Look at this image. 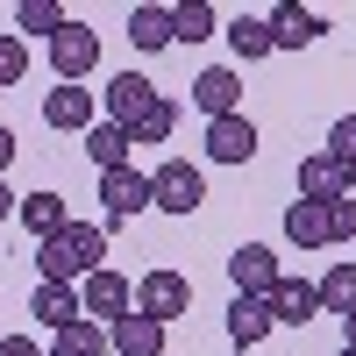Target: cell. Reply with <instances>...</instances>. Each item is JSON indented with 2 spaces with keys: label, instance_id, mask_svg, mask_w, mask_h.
Here are the masks:
<instances>
[{
  "label": "cell",
  "instance_id": "obj_2",
  "mask_svg": "<svg viewBox=\"0 0 356 356\" xmlns=\"http://www.w3.org/2000/svg\"><path fill=\"white\" fill-rule=\"evenodd\" d=\"M193 307V278L186 271H171V264H157V271H143V285H136V314H150V321H171Z\"/></svg>",
  "mask_w": 356,
  "mask_h": 356
},
{
  "label": "cell",
  "instance_id": "obj_37",
  "mask_svg": "<svg viewBox=\"0 0 356 356\" xmlns=\"http://www.w3.org/2000/svg\"><path fill=\"white\" fill-rule=\"evenodd\" d=\"M342 356H356V349H349V342H342Z\"/></svg>",
  "mask_w": 356,
  "mask_h": 356
},
{
  "label": "cell",
  "instance_id": "obj_8",
  "mask_svg": "<svg viewBox=\"0 0 356 356\" xmlns=\"http://www.w3.org/2000/svg\"><path fill=\"white\" fill-rule=\"evenodd\" d=\"M193 107L207 114V122H221V114H243V79H235L228 65H207L193 79Z\"/></svg>",
  "mask_w": 356,
  "mask_h": 356
},
{
  "label": "cell",
  "instance_id": "obj_30",
  "mask_svg": "<svg viewBox=\"0 0 356 356\" xmlns=\"http://www.w3.org/2000/svg\"><path fill=\"white\" fill-rule=\"evenodd\" d=\"M328 157H335V164H342V171H349V164H356V114H342V122H335V129H328Z\"/></svg>",
  "mask_w": 356,
  "mask_h": 356
},
{
  "label": "cell",
  "instance_id": "obj_4",
  "mask_svg": "<svg viewBox=\"0 0 356 356\" xmlns=\"http://www.w3.org/2000/svg\"><path fill=\"white\" fill-rule=\"evenodd\" d=\"M50 65H57V79H65V86H79L86 72L100 65V36H93L86 22H65V29L50 36Z\"/></svg>",
  "mask_w": 356,
  "mask_h": 356
},
{
  "label": "cell",
  "instance_id": "obj_12",
  "mask_svg": "<svg viewBox=\"0 0 356 356\" xmlns=\"http://www.w3.org/2000/svg\"><path fill=\"white\" fill-rule=\"evenodd\" d=\"M150 107H157V86L143 79V72H122V79L107 86V122L136 129V122H143V114H150Z\"/></svg>",
  "mask_w": 356,
  "mask_h": 356
},
{
  "label": "cell",
  "instance_id": "obj_27",
  "mask_svg": "<svg viewBox=\"0 0 356 356\" xmlns=\"http://www.w3.org/2000/svg\"><path fill=\"white\" fill-rule=\"evenodd\" d=\"M22 79H29V43L8 29V36H0V86H22Z\"/></svg>",
  "mask_w": 356,
  "mask_h": 356
},
{
  "label": "cell",
  "instance_id": "obj_14",
  "mask_svg": "<svg viewBox=\"0 0 356 356\" xmlns=\"http://www.w3.org/2000/svg\"><path fill=\"white\" fill-rule=\"evenodd\" d=\"M29 314H36L43 328H57V335H65L72 321H86V307H79V285H43V278H36V292H29Z\"/></svg>",
  "mask_w": 356,
  "mask_h": 356
},
{
  "label": "cell",
  "instance_id": "obj_11",
  "mask_svg": "<svg viewBox=\"0 0 356 356\" xmlns=\"http://www.w3.org/2000/svg\"><path fill=\"white\" fill-rule=\"evenodd\" d=\"M43 122H50L57 136H86V129H93V93H86V86H50Z\"/></svg>",
  "mask_w": 356,
  "mask_h": 356
},
{
  "label": "cell",
  "instance_id": "obj_1",
  "mask_svg": "<svg viewBox=\"0 0 356 356\" xmlns=\"http://www.w3.org/2000/svg\"><path fill=\"white\" fill-rule=\"evenodd\" d=\"M100 257H107V228L72 221V228H57L50 243H36V271H43V285H86L100 271Z\"/></svg>",
  "mask_w": 356,
  "mask_h": 356
},
{
  "label": "cell",
  "instance_id": "obj_19",
  "mask_svg": "<svg viewBox=\"0 0 356 356\" xmlns=\"http://www.w3.org/2000/svg\"><path fill=\"white\" fill-rule=\"evenodd\" d=\"M79 143H86V157H93L100 171H122V164H129V150H136V136H129L122 122H93Z\"/></svg>",
  "mask_w": 356,
  "mask_h": 356
},
{
  "label": "cell",
  "instance_id": "obj_20",
  "mask_svg": "<svg viewBox=\"0 0 356 356\" xmlns=\"http://www.w3.org/2000/svg\"><path fill=\"white\" fill-rule=\"evenodd\" d=\"M22 228L36 235V243H50L57 228H72V207H65V193H29V200H22Z\"/></svg>",
  "mask_w": 356,
  "mask_h": 356
},
{
  "label": "cell",
  "instance_id": "obj_25",
  "mask_svg": "<svg viewBox=\"0 0 356 356\" xmlns=\"http://www.w3.org/2000/svg\"><path fill=\"white\" fill-rule=\"evenodd\" d=\"M129 136H136V143H171V136H178V107H171V100L157 93V107L143 114V122H136Z\"/></svg>",
  "mask_w": 356,
  "mask_h": 356
},
{
  "label": "cell",
  "instance_id": "obj_23",
  "mask_svg": "<svg viewBox=\"0 0 356 356\" xmlns=\"http://www.w3.org/2000/svg\"><path fill=\"white\" fill-rule=\"evenodd\" d=\"M65 22H72V15L57 8V0H22V8H15V36H43V43H50Z\"/></svg>",
  "mask_w": 356,
  "mask_h": 356
},
{
  "label": "cell",
  "instance_id": "obj_36",
  "mask_svg": "<svg viewBox=\"0 0 356 356\" xmlns=\"http://www.w3.org/2000/svg\"><path fill=\"white\" fill-rule=\"evenodd\" d=\"M349 193H356V164H349Z\"/></svg>",
  "mask_w": 356,
  "mask_h": 356
},
{
  "label": "cell",
  "instance_id": "obj_10",
  "mask_svg": "<svg viewBox=\"0 0 356 356\" xmlns=\"http://www.w3.org/2000/svg\"><path fill=\"white\" fill-rule=\"evenodd\" d=\"M314 314H328L321 307V285H307V278H278L271 285V321L278 328H307Z\"/></svg>",
  "mask_w": 356,
  "mask_h": 356
},
{
  "label": "cell",
  "instance_id": "obj_3",
  "mask_svg": "<svg viewBox=\"0 0 356 356\" xmlns=\"http://www.w3.org/2000/svg\"><path fill=\"white\" fill-rule=\"evenodd\" d=\"M200 200H207V178H200V164L171 157V164H157V171H150V207H164V214H193Z\"/></svg>",
  "mask_w": 356,
  "mask_h": 356
},
{
  "label": "cell",
  "instance_id": "obj_13",
  "mask_svg": "<svg viewBox=\"0 0 356 356\" xmlns=\"http://www.w3.org/2000/svg\"><path fill=\"white\" fill-rule=\"evenodd\" d=\"M349 193V171L328 157V150H314V157H300V200H314V207H328V200H342Z\"/></svg>",
  "mask_w": 356,
  "mask_h": 356
},
{
  "label": "cell",
  "instance_id": "obj_24",
  "mask_svg": "<svg viewBox=\"0 0 356 356\" xmlns=\"http://www.w3.org/2000/svg\"><path fill=\"white\" fill-rule=\"evenodd\" d=\"M321 307H328V314H356V264H335V271L328 278H321Z\"/></svg>",
  "mask_w": 356,
  "mask_h": 356
},
{
  "label": "cell",
  "instance_id": "obj_22",
  "mask_svg": "<svg viewBox=\"0 0 356 356\" xmlns=\"http://www.w3.org/2000/svg\"><path fill=\"white\" fill-rule=\"evenodd\" d=\"M285 235H292L300 250H328V207L292 200V207H285Z\"/></svg>",
  "mask_w": 356,
  "mask_h": 356
},
{
  "label": "cell",
  "instance_id": "obj_6",
  "mask_svg": "<svg viewBox=\"0 0 356 356\" xmlns=\"http://www.w3.org/2000/svg\"><path fill=\"white\" fill-rule=\"evenodd\" d=\"M100 207H107V221H136L150 207V171H136V164L100 171Z\"/></svg>",
  "mask_w": 356,
  "mask_h": 356
},
{
  "label": "cell",
  "instance_id": "obj_35",
  "mask_svg": "<svg viewBox=\"0 0 356 356\" xmlns=\"http://www.w3.org/2000/svg\"><path fill=\"white\" fill-rule=\"evenodd\" d=\"M342 335H349V349H356V314H349V321H342Z\"/></svg>",
  "mask_w": 356,
  "mask_h": 356
},
{
  "label": "cell",
  "instance_id": "obj_26",
  "mask_svg": "<svg viewBox=\"0 0 356 356\" xmlns=\"http://www.w3.org/2000/svg\"><path fill=\"white\" fill-rule=\"evenodd\" d=\"M221 29V15L207 8V0H186V8H178V43H207Z\"/></svg>",
  "mask_w": 356,
  "mask_h": 356
},
{
  "label": "cell",
  "instance_id": "obj_29",
  "mask_svg": "<svg viewBox=\"0 0 356 356\" xmlns=\"http://www.w3.org/2000/svg\"><path fill=\"white\" fill-rule=\"evenodd\" d=\"M328 243H356V193L328 200Z\"/></svg>",
  "mask_w": 356,
  "mask_h": 356
},
{
  "label": "cell",
  "instance_id": "obj_9",
  "mask_svg": "<svg viewBox=\"0 0 356 356\" xmlns=\"http://www.w3.org/2000/svg\"><path fill=\"white\" fill-rule=\"evenodd\" d=\"M79 307H86V321H122V314H136V307H129V278L100 264V271L79 285Z\"/></svg>",
  "mask_w": 356,
  "mask_h": 356
},
{
  "label": "cell",
  "instance_id": "obj_32",
  "mask_svg": "<svg viewBox=\"0 0 356 356\" xmlns=\"http://www.w3.org/2000/svg\"><path fill=\"white\" fill-rule=\"evenodd\" d=\"M15 214H22V200L8 193V178H0V221H15Z\"/></svg>",
  "mask_w": 356,
  "mask_h": 356
},
{
  "label": "cell",
  "instance_id": "obj_34",
  "mask_svg": "<svg viewBox=\"0 0 356 356\" xmlns=\"http://www.w3.org/2000/svg\"><path fill=\"white\" fill-rule=\"evenodd\" d=\"M50 356H79V349H72V342H65V335H57V342H50Z\"/></svg>",
  "mask_w": 356,
  "mask_h": 356
},
{
  "label": "cell",
  "instance_id": "obj_33",
  "mask_svg": "<svg viewBox=\"0 0 356 356\" xmlns=\"http://www.w3.org/2000/svg\"><path fill=\"white\" fill-rule=\"evenodd\" d=\"M15 164V129H0V171Z\"/></svg>",
  "mask_w": 356,
  "mask_h": 356
},
{
  "label": "cell",
  "instance_id": "obj_28",
  "mask_svg": "<svg viewBox=\"0 0 356 356\" xmlns=\"http://www.w3.org/2000/svg\"><path fill=\"white\" fill-rule=\"evenodd\" d=\"M65 342H72L79 356H114V342H107V328H100V321H72V328H65Z\"/></svg>",
  "mask_w": 356,
  "mask_h": 356
},
{
  "label": "cell",
  "instance_id": "obj_17",
  "mask_svg": "<svg viewBox=\"0 0 356 356\" xmlns=\"http://www.w3.org/2000/svg\"><path fill=\"white\" fill-rule=\"evenodd\" d=\"M321 29H328V22H321L314 8L285 0V8L271 15V43H278V50H307V43H321Z\"/></svg>",
  "mask_w": 356,
  "mask_h": 356
},
{
  "label": "cell",
  "instance_id": "obj_31",
  "mask_svg": "<svg viewBox=\"0 0 356 356\" xmlns=\"http://www.w3.org/2000/svg\"><path fill=\"white\" fill-rule=\"evenodd\" d=\"M0 356H43V349L29 342V335H8V342H0Z\"/></svg>",
  "mask_w": 356,
  "mask_h": 356
},
{
  "label": "cell",
  "instance_id": "obj_15",
  "mask_svg": "<svg viewBox=\"0 0 356 356\" xmlns=\"http://www.w3.org/2000/svg\"><path fill=\"white\" fill-rule=\"evenodd\" d=\"M107 342H114V356H164V321H150V314H122L107 328Z\"/></svg>",
  "mask_w": 356,
  "mask_h": 356
},
{
  "label": "cell",
  "instance_id": "obj_18",
  "mask_svg": "<svg viewBox=\"0 0 356 356\" xmlns=\"http://www.w3.org/2000/svg\"><path fill=\"white\" fill-rule=\"evenodd\" d=\"M129 43L136 50H171L178 43V8H129Z\"/></svg>",
  "mask_w": 356,
  "mask_h": 356
},
{
  "label": "cell",
  "instance_id": "obj_21",
  "mask_svg": "<svg viewBox=\"0 0 356 356\" xmlns=\"http://www.w3.org/2000/svg\"><path fill=\"white\" fill-rule=\"evenodd\" d=\"M221 36L235 43V57H243V65H257V57H271L278 43H271V15H235Z\"/></svg>",
  "mask_w": 356,
  "mask_h": 356
},
{
  "label": "cell",
  "instance_id": "obj_5",
  "mask_svg": "<svg viewBox=\"0 0 356 356\" xmlns=\"http://www.w3.org/2000/svg\"><path fill=\"white\" fill-rule=\"evenodd\" d=\"M228 278H235V292H243V300H271V285H278L285 271H278V257L264 250V243H235Z\"/></svg>",
  "mask_w": 356,
  "mask_h": 356
},
{
  "label": "cell",
  "instance_id": "obj_7",
  "mask_svg": "<svg viewBox=\"0 0 356 356\" xmlns=\"http://www.w3.org/2000/svg\"><path fill=\"white\" fill-rule=\"evenodd\" d=\"M207 157H214V164H250L257 157V122H250V114L207 122Z\"/></svg>",
  "mask_w": 356,
  "mask_h": 356
},
{
  "label": "cell",
  "instance_id": "obj_16",
  "mask_svg": "<svg viewBox=\"0 0 356 356\" xmlns=\"http://www.w3.org/2000/svg\"><path fill=\"white\" fill-rule=\"evenodd\" d=\"M271 328H278V321H271V300H243V292L228 300V342H235V349H257Z\"/></svg>",
  "mask_w": 356,
  "mask_h": 356
}]
</instances>
